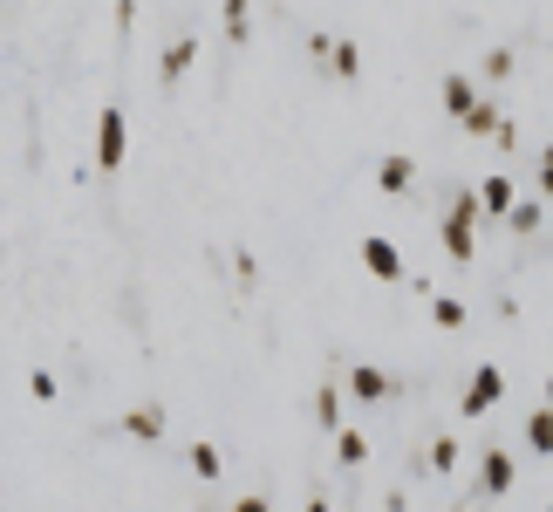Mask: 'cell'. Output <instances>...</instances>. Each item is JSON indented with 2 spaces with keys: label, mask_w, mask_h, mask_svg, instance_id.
<instances>
[{
  "label": "cell",
  "mask_w": 553,
  "mask_h": 512,
  "mask_svg": "<svg viewBox=\"0 0 553 512\" xmlns=\"http://www.w3.org/2000/svg\"><path fill=\"white\" fill-rule=\"evenodd\" d=\"M410 185H417V164H410V158H383V164H376V192L403 198Z\"/></svg>",
  "instance_id": "obj_6"
},
{
  "label": "cell",
  "mask_w": 553,
  "mask_h": 512,
  "mask_svg": "<svg viewBox=\"0 0 553 512\" xmlns=\"http://www.w3.org/2000/svg\"><path fill=\"white\" fill-rule=\"evenodd\" d=\"M547 410H553V376H547Z\"/></svg>",
  "instance_id": "obj_27"
},
{
  "label": "cell",
  "mask_w": 553,
  "mask_h": 512,
  "mask_svg": "<svg viewBox=\"0 0 553 512\" xmlns=\"http://www.w3.org/2000/svg\"><path fill=\"white\" fill-rule=\"evenodd\" d=\"M123 431L137 437V444H158V437H164V410H158V403H137V410L123 417Z\"/></svg>",
  "instance_id": "obj_7"
},
{
  "label": "cell",
  "mask_w": 553,
  "mask_h": 512,
  "mask_svg": "<svg viewBox=\"0 0 553 512\" xmlns=\"http://www.w3.org/2000/svg\"><path fill=\"white\" fill-rule=\"evenodd\" d=\"M328 62H335V76H342V82H356V76H362V48H356L349 35L328 41Z\"/></svg>",
  "instance_id": "obj_12"
},
{
  "label": "cell",
  "mask_w": 553,
  "mask_h": 512,
  "mask_svg": "<svg viewBox=\"0 0 553 512\" xmlns=\"http://www.w3.org/2000/svg\"><path fill=\"white\" fill-rule=\"evenodd\" d=\"M513 178H485V185H478V212H492V219H506V205H513Z\"/></svg>",
  "instance_id": "obj_10"
},
{
  "label": "cell",
  "mask_w": 553,
  "mask_h": 512,
  "mask_svg": "<svg viewBox=\"0 0 553 512\" xmlns=\"http://www.w3.org/2000/svg\"><path fill=\"white\" fill-rule=\"evenodd\" d=\"M349 390H356L362 403H376V396H390V376L369 369V362H349Z\"/></svg>",
  "instance_id": "obj_8"
},
{
  "label": "cell",
  "mask_w": 553,
  "mask_h": 512,
  "mask_svg": "<svg viewBox=\"0 0 553 512\" xmlns=\"http://www.w3.org/2000/svg\"><path fill=\"white\" fill-rule=\"evenodd\" d=\"M513 458H506V451H485V458H478V492H492V499H499V492H513Z\"/></svg>",
  "instance_id": "obj_5"
},
{
  "label": "cell",
  "mask_w": 553,
  "mask_h": 512,
  "mask_svg": "<svg viewBox=\"0 0 553 512\" xmlns=\"http://www.w3.org/2000/svg\"><path fill=\"white\" fill-rule=\"evenodd\" d=\"M526 444H533L540 458H553V410H533V417H526Z\"/></svg>",
  "instance_id": "obj_16"
},
{
  "label": "cell",
  "mask_w": 553,
  "mask_h": 512,
  "mask_svg": "<svg viewBox=\"0 0 553 512\" xmlns=\"http://www.w3.org/2000/svg\"><path fill=\"white\" fill-rule=\"evenodd\" d=\"M547 158H553V151H547Z\"/></svg>",
  "instance_id": "obj_28"
},
{
  "label": "cell",
  "mask_w": 553,
  "mask_h": 512,
  "mask_svg": "<svg viewBox=\"0 0 553 512\" xmlns=\"http://www.w3.org/2000/svg\"><path fill=\"white\" fill-rule=\"evenodd\" d=\"M540 192H553V158H547V164H540Z\"/></svg>",
  "instance_id": "obj_25"
},
{
  "label": "cell",
  "mask_w": 553,
  "mask_h": 512,
  "mask_svg": "<svg viewBox=\"0 0 553 512\" xmlns=\"http://www.w3.org/2000/svg\"><path fill=\"white\" fill-rule=\"evenodd\" d=\"M362 267H369L376 280H403V253H396V239L369 233V239H362Z\"/></svg>",
  "instance_id": "obj_4"
},
{
  "label": "cell",
  "mask_w": 553,
  "mask_h": 512,
  "mask_svg": "<svg viewBox=\"0 0 553 512\" xmlns=\"http://www.w3.org/2000/svg\"><path fill=\"white\" fill-rule=\"evenodd\" d=\"M192 55H198V35H178L171 48H164V69H158V76H164V82H178L185 69H192Z\"/></svg>",
  "instance_id": "obj_11"
},
{
  "label": "cell",
  "mask_w": 553,
  "mask_h": 512,
  "mask_svg": "<svg viewBox=\"0 0 553 512\" xmlns=\"http://www.w3.org/2000/svg\"><path fill=\"white\" fill-rule=\"evenodd\" d=\"M431 321H437V328H465V321H472V308H465L458 294H437V301H431Z\"/></svg>",
  "instance_id": "obj_15"
},
{
  "label": "cell",
  "mask_w": 553,
  "mask_h": 512,
  "mask_svg": "<svg viewBox=\"0 0 553 512\" xmlns=\"http://www.w3.org/2000/svg\"><path fill=\"white\" fill-rule=\"evenodd\" d=\"M55 390H62V383H55L48 369H28V396H35V403H55Z\"/></svg>",
  "instance_id": "obj_22"
},
{
  "label": "cell",
  "mask_w": 553,
  "mask_h": 512,
  "mask_svg": "<svg viewBox=\"0 0 553 512\" xmlns=\"http://www.w3.org/2000/svg\"><path fill=\"white\" fill-rule=\"evenodd\" d=\"M499 396H506V369L499 362H478V376L465 383V417H485Z\"/></svg>",
  "instance_id": "obj_3"
},
{
  "label": "cell",
  "mask_w": 553,
  "mask_h": 512,
  "mask_svg": "<svg viewBox=\"0 0 553 512\" xmlns=\"http://www.w3.org/2000/svg\"><path fill=\"white\" fill-rule=\"evenodd\" d=\"M478 192H458L451 198V212H444V253L465 267V260H478Z\"/></svg>",
  "instance_id": "obj_1"
},
{
  "label": "cell",
  "mask_w": 553,
  "mask_h": 512,
  "mask_svg": "<svg viewBox=\"0 0 553 512\" xmlns=\"http://www.w3.org/2000/svg\"><path fill=\"white\" fill-rule=\"evenodd\" d=\"M424 458H431V472H451V465H458V437H431Z\"/></svg>",
  "instance_id": "obj_21"
},
{
  "label": "cell",
  "mask_w": 553,
  "mask_h": 512,
  "mask_svg": "<svg viewBox=\"0 0 553 512\" xmlns=\"http://www.w3.org/2000/svg\"><path fill=\"white\" fill-rule=\"evenodd\" d=\"M472 103H478V82L472 76H444V110H451V117H465Z\"/></svg>",
  "instance_id": "obj_13"
},
{
  "label": "cell",
  "mask_w": 553,
  "mask_h": 512,
  "mask_svg": "<svg viewBox=\"0 0 553 512\" xmlns=\"http://www.w3.org/2000/svg\"><path fill=\"white\" fill-rule=\"evenodd\" d=\"M123 151H130L123 110H117V103H103V110H96V164H103V171H117V164H123Z\"/></svg>",
  "instance_id": "obj_2"
},
{
  "label": "cell",
  "mask_w": 553,
  "mask_h": 512,
  "mask_svg": "<svg viewBox=\"0 0 553 512\" xmlns=\"http://www.w3.org/2000/svg\"><path fill=\"white\" fill-rule=\"evenodd\" d=\"M506 219H513V233H540V198H513Z\"/></svg>",
  "instance_id": "obj_18"
},
{
  "label": "cell",
  "mask_w": 553,
  "mask_h": 512,
  "mask_svg": "<svg viewBox=\"0 0 553 512\" xmlns=\"http://www.w3.org/2000/svg\"><path fill=\"white\" fill-rule=\"evenodd\" d=\"M233 512H274V506H267V492H253V499H239Z\"/></svg>",
  "instance_id": "obj_24"
},
{
  "label": "cell",
  "mask_w": 553,
  "mask_h": 512,
  "mask_svg": "<svg viewBox=\"0 0 553 512\" xmlns=\"http://www.w3.org/2000/svg\"><path fill=\"white\" fill-rule=\"evenodd\" d=\"M315 424L321 431H342V390H335V383H321L315 390Z\"/></svg>",
  "instance_id": "obj_14"
},
{
  "label": "cell",
  "mask_w": 553,
  "mask_h": 512,
  "mask_svg": "<svg viewBox=\"0 0 553 512\" xmlns=\"http://www.w3.org/2000/svg\"><path fill=\"white\" fill-rule=\"evenodd\" d=\"M185 465H192V478H205V485H212V478H226V451L198 437V444H192V458H185Z\"/></svg>",
  "instance_id": "obj_9"
},
{
  "label": "cell",
  "mask_w": 553,
  "mask_h": 512,
  "mask_svg": "<svg viewBox=\"0 0 553 512\" xmlns=\"http://www.w3.org/2000/svg\"><path fill=\"white\" fill-rule=\"evenodd\" d=\"M301 512H328V499H308V506H301Z\"/></svg>",
  "instance_id": "obj_26"
},
{
  "label": "cell",
  "mask_w": 553,
  "mask_h": 512,
  "mask_svg": "<svg viewBox=\"0 0 553 512\" xmlns=\"http://www.w3.org/2000/svg\"><path fill=\"white\" fill-rule=\"evenodd\" d=\"M335 458H342V465H369V437L342 431V437H335Z\"/></svg>",
  "instance_id": "obj_19"
},
{
  "label": "cell",
  "mask_w": 553,
  "mask_h": 512,
  "mask_svg": "<svg viewBox=\"0 0 553 512\" xmlns=\"http://www.w3.org/2000/svg\"><path fill=\"white\" fill-rule=\"evenodd\" d=\"M226 41H253V21H246V0H226Z\"/></svg>",
  "instance_id": "obj_20"
},
{
  "label": "cell",
  "mask_w": 553,
  "mask_h": 512,
  "mask_svg": "<svg viewBox=\"0 0 553 512\" xmlns=\"http://www.w3.org/2000/svg\"><path fill=\"white\" fill-rule=\"evenodd\" d=\"M458 123H465L472 137H492V130H499V110H492V103L478 96V103H472V110H465V117H458Z\"/></svg>",
  "instance_id": "obj_17"
},
{
  "label": "cell",
  "mask_w": 553,
  "mask_h": 512,
  "mask_svg": "<svg viewBox=\"0 0 553 512\" xmlns=\"http://www.w3.org/2000/svg\"><path fill=\"white\" fill-rule=\"evenodd\" d=\"M485 76H492V82L513 76V48H492V55H485Z\"/></svg>",
  "instance_id": "obj_23"
}]
</instances>
